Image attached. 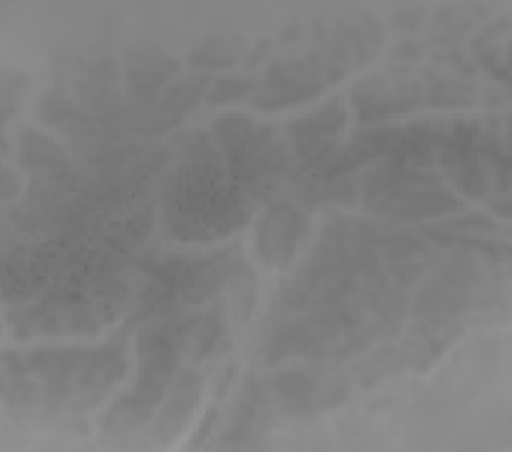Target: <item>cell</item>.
<instances>
[{"label": "cell", "mask_w": 512, "mask_h": 452, "mask_svg": "<svg viewBox=\"0 0 512 452\" xmlns=\"http://www.w3.org/2000/svg\"><path fill=\"white\" fill-rule=\"evenodd\" d=\"M126 334L117 333L108 343L88 348L71 382V396L67 408L84 410L102 401L108 389L127 372Z\"/></svg>", "instance_id": "obj_7"}, {"label": "cell", "mask_w": 512, "mask_h": 452, "mask_svg": "<svg viewBox=\"0 0 512 452\" xmlns=\"http://www.w3.org/2000/svg\"><path fill=\"white\" fill-rule=\"evenodd\" d=\"M261 391L264 401L273 399L288 415H314L341 405L350 394V384L340 375L326 379L305 370H288L261 384Z\"/></svg>", "instance_id": "obj_5"}, {"label": "cell", "mask_w": 512, "mask_h": 452, "mask_svg": "<svg viewBox=\"0 0 512 452\" xmlns=\"http://www.w3.org/2000/svg\"><path fill=\"white\" fill-rule=\"evenodd\" d=\"M213 134L232 175L273 143L274 129L245 113H227L215 120Z\"/></svg>", "instance_id": "obj_10"}, {"label": "cell", "mask_w": 512, "mask_h": 452, "mask_svg": "<svg viewBox=\"0 0 512 452\" xmlns=\"http://www.w3.org/2000/svg\"><path fill=\"white\" fill-rule=\"evenodd\" d=\"M328 84L326 66L319 55L274 62L268 67L261 86L254 91L252 107L262 112L286 110L316 100Z\"/></svg>", "instance_id": "obj_3"}, {"label": "cell", "mask_w": 512, "mask_h": 452, "mask_svg": "<svg viewBox=\"0 0 512 452\" xmlns=\"http://www.w3.org/2000/svg\"><path fill=\"white\" fill-rule=\"evenodd\" d=\"M269 45H271V43H269L268 40H266V42L259 43V47H256V50L249 55V66H256V64L261 62L262 57H264L266 52H268Z\"/></svg>", "instance_id": "obj_29"}, {"label": "cell", "mask_w": 512, "mask_h": 452, "mask_svg": "<svg viewBox=\"0 0 512 452\" xmlns=\"http://www.w3.org/2000/svg\"><path fill=\"white\" fill-rule=\"evenodd\" d=\"M230 290V309L233 319L237 322H245L251 317L256 300V276L251 268H247L244 262L237 261L227 283Z\"/></svg>", "instance_id": "obj_22"}, {"label": "cell", "mask_w": 512, "mask_h": 452, "mask_svg": "<svg viewBox=\"0 0 512 452\" xmlns=\"http://www.w3.org/2000/svg\"><path fill=\"white\" fill-rule=\"evenodd\" d=\"M422 100V79L406 67L370 74L352 88V103L358 120L367 124L411 113Z\"/></svg>", "instance_id": "obj_4"}, {"label": "cell", "mask_w": 512, "mask_h": 452, "mask_svg": "<svg viewBox=\"0 0 512 452\" xmlns=\"http://www.w3.org/2000/svg\"><path fill=\"white\" fill-rule=\"evenodd\" d=\"M429 74L427 102L430 107H470L475 102V86L465 79L449 78L444 74Z\"/></svg>", "instance_id": "obj_21"}, {"label": "cell", "mask_w": 512, "mask_h": 452, "mask_svg": "<svg viewBox=\"0 0 512 452\" xmlns=\"http://www.w3.org/2000/svg\"><path fill=\"white\" fill-rule=\"evenodd\" d=\"M473 54L494 78L509 81V19H499L497 23L485 28L473 42Z\"/></svg>", "instance_id": "obj_17"}, {"label": "cell", "mask_w": 512, "mask_h": 452, "mask_svg": "<svg viewBox=\"0 0 512 452\" xmlns=\"http://www.w3.org/2000/svg\"><path fill=\"white\" fill-rule=\"evenodd\" d=\"M422 55V48L415 42H403L393 50V57L401 60H415Z\"/></svg>", "instance_id": "obj_27"}, {"label": "cell", "mask_w": 512, "mask_h": 452, "mask_svg": "<svg viewBox=\"0 0 512 452\" xmlns=\"http://www.w3.org/2000/svg\"><path fill=\"white\" fill-rule=\"evenodd\" d=\"M201 387V375L196 370L185 369L175 375L156 418L153 432L158 441H173L187 427L201 398Z\"/></svg>", "instance_id": "obj_14"}, {"label": "cell", "mask_w": 512, "mask_h": 452, "mask_svg": "<svg viewBox=\"0 0 512 452\" xmlns=\"http://www.w3.org/2000/svg\"><path fill=\"white\" fill-rule=\"evenodd\" d=\"M309 233V218L286 201H274L262 213L254 230L259 259L269 268H286L297 256Z\"/></svg>", "instance_id": "obj_9"}, {"label": "cell", "mask_w": 512, "mask_h": 452, "mask_svg": "<svg viewBox=\"0 0 512 452\" xmlns=\"http://www.w3.org/2000/svg\"><path fill=\"white\" fill-rule=\"evenodd\" d=\"M0 184H2V201H9V199H12V197L18 194L19 187H21L18 175L14 173V170L7 167H2Z\"/></svg>", "instance_id": "obj_26"}, {"label": "cell", "mask_w": 512, "mask_h": 452, "mask_svg": "<svg viewBox=\"0 0 512 452\" xmlns=\"http://www.w3.org/2000/svg\"><path fill=\"white\" fill-rule=\"evenodd\" d=\"M165 324L180 353H185L192 360L213 357L216 353L225 351V346L230 341L221 304Z\"/></svg>", "instance_id": "obj_12"}, {"label": "cell", "mask_w": 512, "mask_h": 452, "mask_svg": "<svg viewBox=\"0 0 512 452\" xmlns=\"http://www.w3.org/2000/svg\"><path fill=\"white\" fill-rule=\"evenodd\" d=\"M216 420V411L211 410L209 411L208 415H206V418H204L203 425H201V429L197 430L196 439H194V444H197V442L204 441V437L211 432V429H213V423H215Z\"/></svg>", "instance_id": "obj_28"}, {"label": "cell", "mask_w": 512, "mask_h": 452, "mask_svg": "<svg viewBox=\"0 0 512 452\" xmlns=\"http://www.w3.org/2000/svg\"><path fill=\"white\" fill-rule=\"evenodd\" d=\"M348 124V112L341 96H334L316 112L293 119L288 124V134L300 158L298 172H314L321 167L334 149Z\"/></svg>", "instance_id": "obj_6"}, {"label": "cell", "mask_w": 512, "mask_h": 452, "mask_svg": "<svg viewBox=\"0 0 512 452\" xmlns=\"http://www.w3.org/2000/svg\"><path fill=\"white\" fill-rule=\"evenodd\" d=\"M19 163L28 172L66 173L69 156L66 149L47 134L26 129L19 134Z\"/></svg>", "instance_id": "obj_16"}, {"label": "cell", "mask_w": 512, "mask_h": 452, "mask_svg": "<svg viewBox=\"0 0 512 452\" xmlns=\"http://www.w3.org/2000/svg\"><path fill=\"white\" fill-rule=\"evenodd\" d=\"M244 52V40L239 35H213L197 43L189 54L196 69H227L237 64Z\"/></svg>", "instance_id": "obj_19"}, {"label": "cell", "mask_w": 512, "mask_h": 452, "mask_svg": "<svg viewBox=\"0 0 512 452\" xmlns=\"http://www.w3.org/2000/svg\"><path fill=\"white\" fill-rule=\"evenodd\" d=\"M170 384L151 375H137L134 387L120 396L103 417V429L112 434H126L143 427L155 415Z\"/></svg>", "instance_id": "obj_13"}, {"label": "cell", "mask_w": 512, "mask_h": 452, "mask_svg": "<svg viewBox=\"0 0 512 452\" xmlns=\"http://www.w3.org/2000/svg\"><path fill=\"white\" fill-rule=\"evenodd\" d=\"M256 79L251 78H221L209 86L204 102L209 107H225L235 102H242L247 96L256 91Z\"/></svg>", "instance_id": "obj_23"}, {"label": "cell", "mask_w": 512, "mask_h": 452, "mask_svg": "<svg viewBox=\"0 0 512 452\" xmlns=\"http://www.w3.org/2000/svg\"><path fill=\"white\" fill-rule=\"evenodd\" d=\"M297 196L309 206L322 203L350 204L355 201V184L348 177H319L307 173L297 184Z\"/></svg>", "instance_id": "obj_20"}, {"label": "cell", "mask_w": 512, "mask_h": 452, "mask_svg": "<svg viewBox=\"0 0 512 452\" xmlns=\"http://www.w3.org/2000/svg\"><path fill=\"white\" fill-rule=\"evenodd\" d=\"M28 78L23 74H12V76H4L2 79V112L7 110L11 105L12 110H16L18 105V95L26 88Z\"/></svg>", "instance_id": "obj_24"}, {"label": "cell", "mask_w": 512, "mask_h": 452, "mask_svg": "<svg viewBox=\"0 0 512 452\" xmlns=\"http://www.w3.org/2000/svg\"><path fill=\"white\" fill-rule=\"evenodd\" d=\"M180 71L179 60L155 50H136L127 60V86L141 103H151Z\"/></svg>", "instance_id": "obj_15"}, {"label": "cell", "mask_w": 512, "mask_h": 452, "mask_svg": "<svg viewBox=\"0 0 512 452\" xmlns=\"http://www.w3.org/2000/svg\"><path fill=\"white\" fill-rule=\"evenodd\" d=\"M38 110L45 124L59 127L60 132L67 136L86 137L93 131L91 120L88 119L83 108L59 91L43 93L38 103Z\"/></svg>", "instance_id": "obj_18"}, {"label": "cell", "mask_w": 512, "mask_h": 452, "mask_svg": "<svg viewBox=\"0 0 512 452\" xmlns=\"http://www.w3.org/2000/svg\"><path fill=\"white\" fill-rule=\"evenodd\" d=\"M362 201L372 213L399 220L451 215L466 208L434 172L387 161L365 179Z\"/></svg>", "instance_id": "obj_2"}, {"label": "cell", "mask_w": 512, "mask_h": 452, "mask_svg": "<svg viewBox=\"0 0 512 452\" xmlns=\"http://www.w3.org/2000/svg\"><path fill=\"white\" fill-rule=\"evenodd\" d=\"M209 86V76H196L180 81L156 96L143 112L137 113L134 127L137 131L151 136L170 131L206 96Z\"/></svg>", "instance_id": "obj_11"}, {"label": "cell", "mask_w": 512, "mask_h": 452, "mask_svg": "<svg viewBox=\"0 0 512 452\" xmlns=\"http://www.w3.org/2000/svg\"><path fill=\"white\" fill-rule=\"evenodd\" d=\"M165 228L180 242L232 235L252 216L251 201L223 168H175L163 187Z\"/></svg>", "instance_id": "obj_1"}, {"label": "cell", "mask_w": 512, "mask_h": 452, "mask_svg": "<svg viewBox=\"0 0 512 452\" xmlns=\"http://www.w3.org/2000/svg\"><path fill=\"white\" fill-rule=\"evenodd\" d=\"M425 9L422 7H410V9H398L391 16L394 26L399 30L413 31L420 28Z\"/></svg>", "instance_id": "obj_25"}, {"label": "cell", "mask_w": 512, "mask_h": 452, "mask_svg": "<svg viewBox=\"0 0 512 452\" xmlns=\"http://www.w3.org/2000/svg\"><path fill=\"white\" fill-rule=\"evenodd\" d=\"M384 42V30L370 14H358L340 19L334 26L331 42L326 50V76L334 84L346 78L358 67L369 64Z\"/></svg>", "instance_id": "obj_8"}]
</instances>
